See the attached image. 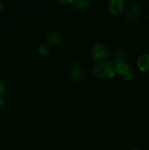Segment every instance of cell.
Returning <instances> with one entry per match:
<instances>
[{"mask_svg":"<svg viewBox=\"0 0 149 150\" xmlns=\"http://www.w3.org/2000/svg\"><path fill=\"white\" fill-rule=\"evenodd\" d=\"M92 71L100 78H112L115 73V64L111 62H99L93 64Z\"/></svg>","mask_w":149,"mask_h":150,"instance_id":"1","label":"cell"},{"mask_svg":"<svg viewBox=\"0 0 149 150\" xmlns=\"http://www.w3.org/2000/svg\"><path fill=\"white\" fill-rule=\"evenodd\" d=\"M92 57L96 60H105L109 57L110 50L106 45L102 44H98L94 45L92 49Z\"/></svg>","mask_w":149,"mask_h":150,"instance_id":"2","label":"cell"},{"mask_svg":"<svg viewBox=\"0 0 149 150\" xmlns=\"http://www.w3.org/2000/svg\"><path fill=\"white\" fill-rule=\"evenodd\" d=\"M115 73L120 75L124 80L129 81L132 79L133 75H134L133 70L130 67V66L129 64H127V63L115 64Z\"/></svg>","mask_w":149,"mask_h":150,"instance_id":"3","label":"cell"},{"mask_svg":"<svg viewBox=\"0 0 149 150\" xmlns=\"http://www.w3.org/2000/svg\"><path fill=\"white\" fill-rule=\"evenodd\" d=\"M141 13V7L137 3H131L127 7L125 11V16L127 20L129 21H134L137 20Z\"/></svg>","mask_w":149,"mask_h":150,"instance_id":"4","label":"cell"},{"mask_svg":"<svg viewBox=\"0 0 149 150\" xmlns=\"http://www.w3.org/2000/svg\"><path fill=\"white\" fill-rule=\"evenodd\" d=\"M108 9L112 14H119L124 10V2L121 0H112L108 4Z\"/></svg>","mask_w":149,"mask_h":150,"instance_id":"5","label":"cell"},{"mask_svg":"<svg viewBox=\"0 0 149 150\" xmlns=\"http://www.w3.org/2000/svg\"><path fill=\"white\" fill-rule=\"evenodd\" d=\"M61 40V35L58 31L51 32L47 36V42L50 45H55L59 43Z\"/></svg>","mask_w":149,"mask_h":150,"instance_id":"6","label":"cell"},{"mask_svg":"<svg viewBox=\"0 0 149 150\" xmlns=\"http://www.w3.org/2000/svg\"><path fill=\"white\" fill-rule=\"evenodd\" d=\"M137 66L141 71L149 70V55L143 54L137 59Z\"/></svg>","mask_w":149,"mask_h":150,"instance_id":"7","label":"cell"},{"mask_svg":"<svg viewBox=\"0 0 149 150\" xmlns=\"http://www.w3.org/2000/svg\"><path fill=\"white\" fill-rule=\"evenodd\" d=\"M71 76L72 78L76 81H80L84 78V71L83 69L78 66V64H76L72 67L71 70Z\"/></svg>","mask_w":149,"mask_h":150,"instance_id":"8","label":"cell"},{"mask_svg":"<svg viewBox=\"0 0 149 150\" xmlns=\"http://www.w3.org/2000/svg\"><path fill=\"white\" fill-rule=\"evenodd\" d=\"M71 4L72 7H74L76 10H85L87 8L90 4L89 1H80V0H74L71 1Z\"/></svg>","mask_w":149,"mask_h":150,"instance_id":"9","label":"cell"},{"mask_svg":"<svg viewBox=\"0 0 149 150\" xmlns=\"http://www.w3.org/2000/svg\"><path fill=\"white\" fill-rule=\"evenodd\" d=\"M127 57L124 51L119 50L117 51L114 55V61L115 64H118V63H126Z\"/></svg>","mask_w":149,"mask_h":150,"instance_id":"10","label":"cell"},{"mask_svg":"<svg viewBox=\"0 0 149 150\" xmlns=\"http://www.w3.org/2000/svg\"><path fill=\"white\" fill-rule=\"evenodd\" d=\"M50 51V46L45 43L41 44L38 47V52L41 54V55H47Z\"/></svg>","mask_w":149,"mask_h":150,"instance_id":"11","label":"cell"},{"mask_svg":"<svg viewBox=\"0 0 149 150\" xmlns=\"http://www.w3.org/2000/svg\"><path fill=\"white\" fill-rule=\"evenodd\" d=\"M4 90H5V82L0 78V96L4 93Z\"/></svg>","mask_w":149,"mask_h":150,"instance_id":"12","label":"cell"},{"mask_svg":"<svg viewBox=\"0 0 149 150\" xmlns=\"http://www.w3.org/2000/svg\"><path fill=\"white\" fill-rule=\"evenodd\" d=\"M4 98H3L1 96H0V108L3 106V105H4Z\"/></svg>","mask_w":149,"mask_h":150,"instance_id":"13","label":"cell"},{"mask_svg":"<svg viewBox=\"0 0 149 150\" xmlns=\"http://www.w3.org/2000/svg\"><path fill=\"white\" fill-rule=\"evenodd\" d=\"M2 10H3V4L0 1V14L1 13Z\"/></svg>","mask_w":149,"mask_h":150,"instance_id":"14","label":"cell"},{"mask_svg":"<svg viewBox=\"0 0 149 150\" xmlns=\"http://www.w3.org/2000/svg\"><path fill=\"white\" fill-rule=\"evenodd\" d=\"M147 18L149 19V9H148V12H147Z\"/></svg>","mask_w":149,"mask_h":150,"instance_id":"15","label":"cell"},{"mask_svg":"<svg viewBox=\"0 0 149 150\" xmlns=\"http://www.w3.org/2000/svg\"><path fill=\"white\" fill-rule=\"evenodd\" d=\"M60 2H61V3H63V4H65V3H67V2H68V1H60Z\"/></svg>","mask_w":149,"mask_h":150,"instance_id":"16","label":"cell"},{"mask_svg":"<svg viewBox=\"0 0 149 150\" xmlns=\"http://www.w3.org/2000/svg\"><path fill=\"white\" fill-rule=\"evenodd\" d=\"M131 150H140V149H131Z\"/></svg>","mask_w":149,"mask_h":150,"instance_id":"17","label":"cell"},{"mask_svg":"<svg viewBox=\"0 0 149 150\" xmlns=\"http://www.w3.org/2000/svg\"><path fill=\"white\" fill-rule=\"evenodd\" d=\"M148 76H149V72H148Z\"/></svg>","mask_w":149,"mask_h":150,"instance_id":"18","label":"cell"}]
</instances>
